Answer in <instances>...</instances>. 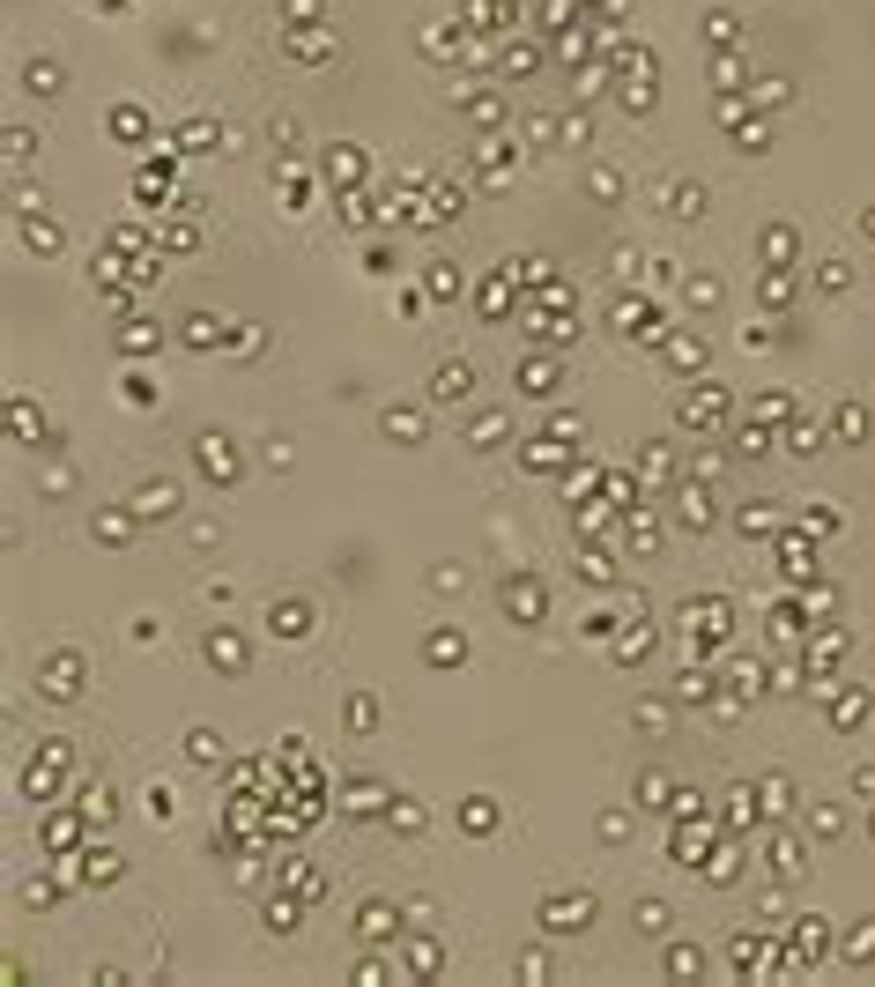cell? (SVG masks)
Segmentation results:
<instances>
[{"mask_svg":"<svg viewBox=\"0 0 875 987\" xmlns=\"http://www.w3.org/2000/svg\"><path fill=\"white\" fill-rule=\"evenodd\" d=\"M193 461H201L208 483H238V453H231L223 431H201V438H193Z\"/></svg>","mask_w":875,"mask_h":987,"instance_id":"cell-1","label":"cell"},{"mask_svg":"<svg viewBox=\"0 0 875 987\" xmlns=\"http://www.w3.org/2000/svg\"><path fill=\"white\" fill-rule=\"evenodd\" d=\"M593 920V891H550L541 899V928H586Z\"/></svg>","mask_w":875,"mask_h":987,"instance_id":"cell-2","label":"cell"},{"mask_svg":"<svg viewBox=\"0 0 875 987\" xmlns=\"http://www.w3.org/2000/svg\"><path fill=\"white\" fill-rule=\"evenodd\" d=\"M394 928H401V906H394V899H364V906H356V936H364V943H386Z\"/></svg>","mask_w":875,"mask_h":987,"instance_id":"cell-3","label":"cell"},{"mask_svg":"<svg viewBox=\"0 0 875 987\" xmlns=\"http://www.w3.org/2000/svg\"><path fill=\"white\" fill-rule=\"evenodd\" d=\"M75 809H82V825H112V816H119V795L112 787H104V780H82V795H75Z\"/></svg>","mask_w":875,"mask_h":987,"instance_id":"cell-4","label":"cell"},{"mask_svg":"<svg viewBox=\"0 0 875 987\" xmlns=\"http://www.w3.org/2000/svg\"><path fill=\"white\" fill-rule=\"evenodd\" d=\"M824 951H831V928L816 920V913H808V920H794V972H801V965H816Z\"/></svg>","mask_w":875,"mask_h":987,"instance_id":"cell-5","label":"cell"},{"mask_svg":"<svg viewBox=\"0 0 875 987\" xmlns=\"http://www.w3.org/2000/svg\"><path fill=\"white\" fill-rule=\"evenodd\" d=\"M764 951H772V943H764V936H749V928H742V936L727 943V965H735V972H779V965L764 958Z\"/></svg>","mask_w":875,"mask_h":987,"instance_id":"cell-6","label":"cell"},{"mask_svg":"<svg viewBox=\"0 0 875 987\" xmlns=\"http://www.w3.org/2000/svg\"><path fill=\"white\" fill-rule=\"evenodd\" d=\"M119 876H127V854L119 847H89L82 854V884H119Z\"/></svg>","mask_w":875,"mask_h":987,"instance_id":"cell-7","label":"cell"},{"mask_svg":"<svg viewBox=\"0 0 875 987\" xmlns=\"http://www.w3.org/2000/svg\"><path fill=\"white\" fill-rule=\"evenodd\" d=\"M134 513H141V520H171V513H179V490H171V483H141V490H134Z\"/></svg>","mask_w":875,"mask_h":987,"instance_id":"cell-8","label":"cell"},{"mask_svg":"<svg viewBox=\"0 0 875 987\" xmlns=\"http://www.w3.org/2000/svg\"><path fill=\"white\" fill-rule=\"evenodd\" d=\"M423 661H430V669H460V661H468V639H460V631H430V639H423Z\"/></svg>","mask_w":875,"mask_h":987,"instance_id":"cell-9","label":"cell"},{"mask_svg":"<svg viewBox=\"0 0 875 987\" xmlns=\"http://www.w3.org/2000/svg\"><path fill=\"white\" fill-rule=\"evenodd\" d=\"M201 653H208V669H223V676H238V669H245V639H231V631H208V646H201Z\"/></svg>","mask_w":875,"mask_h":987,"instance_id":"cell-10","label":"cell"},{"mask_svg":"<svg viewBox=\"0 0 875 987\" xmlns=\"http://www.w3.org/2000/svg\"><path fill=\"white\" fill-rule=\"evenodd\" d=\"M720 409H727V394H720V387H705L697 401H683V431H713V423H720Z\"/></svg>","mask_w":875,"mask_h":987,"instance_id":"cell-11","label":"cell"},{"mask_svg":"<svg viewBox=\"0 0 875 987\" xmlns=\"http://www.w3.org/2000/svg\"><path fill=\"white\" fill-rule=\"evenodd\" d=\"M505 617H520V624L541 617V587L534 579H505Z\"/></svg>","mask_w":875,"mask_h":987,"instance_id":"cell-12","label":"cell"},{"mask_svg":"<svg viewBox=\"0 0 875 987\" xmlns=\"http://www.w3.org/2000/svg\"><path fill=\"white\" fill-rule=\"evenodd\" d=\"M260 920L275 928V936H290V928L304 920V899H297V891H283V899H267V906H260Z\"/></svg>","mask_w":875,"mask_h":987,"instance_id":"cell-13","label":"cell"},{"mask_svg":"<svg viewBox=\"0 0 875 987\" xmlns=\"http://www.w3.org/2000/svg\"><path fill=\"white\" fill-rule=\"evenodd\" d=\"M468 387H475V371H468V364H438V371H430V394H438V401H460Z\"/></svg>","mask_w":875,"mask_h":987,"instance_id":"cell-14","label":"cell"},{"mask_svg":"<svg viewBox=\"0 0 875 987\" xmlns=\"http://www.w3.org/2000/svg\"><path fill=\"white\" fill-rule=\"evenodd\" d=\"M772 868L787 876V884H794V876L808 868V854H801V839H794V832H779V839H772Z\"/></svg>","mask_w":875,"mask_h":987,"instance_id":"cell-15","label":"cell"},{"mask_svg":"<svg viewBox=\"0 0 875 987\" xmlns=\"http://www.w3.org/2000/svg\"><path fill=\"white\" fill-rule=\"evenodd\" d=\"M586 193H593V201H623V171H616V163H593V171H586Z\"/></svg>","mask_w":875,"mask_h":987,"instance_id":"cell-16","label":"cell"},{"mask_svg":"<svg viewBox=\"0 0 875 987\" xmlns=\"http://www.w3.org/2000/svg\"><path fill=\"white\" fill-rule=\"evenodd\" d=\"M75 683H82V661H75V653H60V661L45 669V691H52V698H67Z\"/></svg>","mask_w":875,"mask_h":987,"instance_id":"cell-17","label":"cell"},{"mask_svg":"<svg viewBox=\"0 0 875 987\" xmlns=\"http://www.w3.org/2000/svg\"><path fill=\"white\" fill-rule=\"evenodd\" d=\"M283 891H297L304 906H319V899H326V876H319V868H290V876H283Z\"/></svg>","mask_w":875,"mask_h":987,"instance_id":"cell-18","label":"cell"},{"mask_svg":"<svg viewBox=\"0 0 875 987\" xmlns=\"http://www.w3.org/2000/svg\"><path fill=\"white\" fill-rule=\"evenodd\" d=\"M408 972L416 980H438V972H446V958H438V943L423 936V943H408Z\"/></svg>","mask_w":875,"mask_h":987,"instance_id":"cell-19","label":"cell"},{"mask_svg":"<svg viewBox=\"0 0 875 987\" xmlns=\"http://www.w3.org/2000/svg\"><path fill=\"white\" fill-rule=\"evenodd\" d=\"M45 847H52V854H75V847H82V825H75V816H52V825H45Z\"/></svg>","mask_w":875,"mask_h":987,"instance_id":"cell-20","label":"cell"},{"mask_svg":"<svg viewBox=\"0 0 875 987\" xmlns=\"http://www.w3.org/2000/svg\"><path fill=\"white\" fill-rule=\"evenodd\" d=\"M668 364H675V371H705V342H697V335H675V342H668Z\"/></svg>","mask_w":875,"mask_h":987,"instance_id":"cell-21","label":"cell"},{"mask_svg":"<svg viewBox=\"0 0 875 987\" xmlns=\"http://www.w3.org/2000/svg\"><path fill=\"white\" fill-rule=\"evenodd\" d=\"M697 972H705L697 943H668V980H697Z\"/></svg>","mask_w":875,"mask_h":987,"instance_id":"cell-22","label":"cell"},{"mask_svg":"<svg viewBox=\"0 0 875 987\" xmlns=\"http://www.w3.org/2000/svg\"><path fill=\"white\" fill-rule=\"evenodd\" d=\"M505 290H512L505 275H489V283H482V297H475V312H482V319H505V305H512Z\"/></svg>","mask_w":875,"mask_h":987,"instance_id":"cell-23","label":"cell"},{"mask_svg":"<svg viewBox=\"0 0 875 987\" xmlns=\"http://www.w3.org/2000/svg\"><path fill=\"white\" fill-rule=\"evenodd\" d=\"M156 342H163V327H156V319H134V327H119V349H134V357H141V349H156Z\"/></svg>","mask_w":875,"mask_h":987,"instance_id":"cell-24","label":"cell"},{"mask_svg":"<svg viewBox=\"0 0 875 987\" xmlns=\"http://www.w3.org/2000/svg\"><path fill=\"white\" fill-rule=\"evenodd\" d=\"M386 825H401V832L416 839V832H423V802H416V795H401V802H386Z\"/></svg>","mask_w":875,"mask_h":987,"instance_id":"cell-25","label":"cell"},{"mask_svg":"<svg viewBox=\"0 0 875 987\" xmlns=\"http://www.w3.org/2000/svg\"><path fill=\"white\" fill-rule=\"evenodd\" d=\"M764 260H772V267L794 260V223H772V231H764Z\"/></svg>","mask_w":875,"mask_h":987,"instance_id":"cell-26","label":"cell"},{"mask_svg":"<svg viewBox=\"0 0 875 987\" xmlns=\"http://www.w3.org/2000/svg\"><path fill=\"white\" fill-rule=\"evenodd\" d=\"M742 825H757V802H749V787H727V832L742 839Z\"/></svg>","mask_w":875,"mask_h":987,"instance_id":"cell-27","label":"cell"},{"mask_svg":"<svg viewBox=\"0 0 875 987\" xmlns=\"http://www.w3.org/2000/svg\"><path fill=\"white\" fill-rule=\"evenodd\" d=\"M186 757H193V764H215V757H223V735H215V728H193V735H186Z\"/></svg>","mask_w":875,"mask_h":987,"instance_id":"cell-28","label":"cell"},{"mask_svg":"<svg viewBox=\"0 0 875 987\" xmlns=\"http://www.w3.org/2000/svg\"><path fill=\"white\" fill-rule=\"evenodd\" d=\"M668 728H675V712H668L661 698H645V705H638V735H668Z\"/></svg>","mask_w":875,"mask_h":987,"instance_id":"cell-29","label":"cell"},{"mask_svg":"<svg viewBox=\"0 0 875 987\" xmlns=\"http://www.w3.org/2000/svg\"><path fill=\"white\" fill-rule=\"evenodd\" d=\"M112 134H119V141H149V112H134V104H119V112H112Z\"/></svg>","mask_w":875,"mask_h":987,"instance_id":"cell-30","label":"cell"},{"mask_svg":"<svg viewBox=\"0 0 875 987\" xmlns=\"http://www.w3.org/2000/svg\"><path fill=\"white\" fill-rule=\"evenodd\" d=\"M423 290H430L438 305H453V297H460V275H453V267H446V260H438V267H430V275H423Z\"/></svg>","mask_w":875,"mask_h":987,"instance_id":"cell-31","label":"cell"},{"mask_svg":"<svg viewBox=\"0 0 875 987\" xmlns=\"http://www.w3.org/2000/svg\"><path fill=\"white\" fill-rule=\"evenodd\" d=\"M141 201H163L171 193V163H141V186H134Z\"/></svg>","mask_w":875,"mask_h":987,"instance_id":"cell-32","label":"cell"},{"mask_svg":"<svg viewBox=\"0 0 875 987\" xmlns=\"http://www.w3.org/2000/svg\"><path fill=\"white\" fill-rule=\"evenodd\" d=\"M489 68H498V75H534V45H505V60H489Z\"/></svg>","mask_w":875,"mask_h":987,"instance_id":"cell-33","label":"cell"},{"mask_svg":"<svg viewBox=\"0 0 875 987\" xmlns=\"http://www.w3.org/2000/svg\"><path fill=\"white\" fill-rule=\"evenodd\" d=\"M349 728H356V735H371V728H378V698H371V691H356V698H349Z\"/></svg>","mask_w":875,"mask_h":987,"instance_id":"cell-34","label":"cell"},{"mask_svg":"<svg viewBox=\"0 0 875 987\" xmlns=\"http://www.w3.org/2000/svg\"><path fill=\"white\" fill-rule=\"evenodd\" d=\"M868 958H875V920H860L846 936V965H868Z\"/></svg>","mask_w":875,"mask_h":987,"instance_id":"cell-35","label":"cell"},{"mask_svg":"<svg viewBox=\"0 0 875 987\" xmlns=\"http://www.w3.org/2000/svg\"><path fill=\"white\" fill-rule=\"evenodd\" d=\"M705 839H713V832H690V825H683V832L668 839V854H675V861H705Z\"/></svg>","mask_w":875,"mask_h":987,"instance_id":"cell-36","label":"cell"},{"mask_svg":"<svg viewBox=\"0 0 875 987\" xmlns=\"http://www.w3.org/2000/svg\"><path fill=\"white\" fill-rule=\"evenodd\" d=\"M468 438H475V446H498V438H505V409H482V423H468Z\"/></svg>","mask_w":875,"mask_h":987,"instance_id":"cell-37","label":"cell"},{"mask_svg":"<svg viewBox=\"0 0 875 987\" xmlns=\"http://www.w3.org/2000/svg\"><path fill=\"white\" fill-rule=\"evenodd\" d=\"M186 342H193V349H215V342H223V327H215L208 312H193V319H186Z\"/></svg>","mask_w":875,"mask_h":987,"instance_id":"cell-38","label":"cell"},{"mask_svg":"<svg viewBox=\"0 0 875 987\" xmlns=\"http://www.w3.org/2000/svg\"><path fill=\"white\" fill-rule=\"evenodd\" d=\"M460 816H468V839H489V825H498V809H489L482 795H475V802H468Z\"/></svg>","mask_w":875,"mask_h":987,"instance_id":"cell-39","label":"cell"},{"mask_svg":"<svg viewBox=\"0 0 875 987\" xmlns=\"http://www.w3.org/2000/svg\"><path fill=\"white\" fill-rule=\"evenodd\" d=\"M749 416H757V423H794V401H787V394H764Z\"/></svg>","mask_w":875,"mask_h":987,"instance_id":"cell-40","label":"cell"},{"mask_svg":"<svg viewBox=\"0 0 875 987\" xmlns=\"http://www.w3.org/2000/svg\"><path fill=\"white\" fill-rule=\"evenodd\" d=\"M386 438H423V416L416 409H386Z\"/></svg>","mask_w":875,"mask_h":987,"instance_id":"cell-41","label":"cell"},{"mask_svg":"<svg viewBox=\"0 0 875 987\" xmlns=\"http://www.w3.org/2000/svg\"><path fill=\"white\" fill-rule=\"evenodd\" d=\"M97 542H112V550H119V542H134V535H127V513H97Z\"/></svg>","mask_w":875,"mask_h":987,"instance_id":"cell-42","label":"cell"},{"mask_svg":"<svg viewBox=\"0 0 875 987\" xmlns=\"http://www.w3.org/2000/svg\"><path fill=\"white\" fill-rule=\"evenodd\" d=\"M868 721V698L853 691V698H839V712H831V728H860Z\"/></svg>","mask_w":875,"mask_h":987,"instance_id":"cell-43","label":"cell"},{"mask_svg":"<svg viewBox=\"0 0 875 987\" xmlns=\"http://www.w3.org/2000/svg\"><path fill=\"white\" fill-rule=\"evenodd\" d=\"M52 899H60V884H52V876H30V884H23V906H37V913H45Z\"/></svg>","mask_w":875,"mask_h":987,"instance_id":"cell-44","label":"cell"},{"mask_svg":"<svg viewBox=\"0 0 875 987\" xmlns=\"http://www.w3.org/2000/svg\"><path fill=\"white\" fill-rule=\"evenodd\" d=\"M683 297L705 312V305H720V283H713V275H690V283H683Z\"/></svg>","mask_w":875,"mask_h":987,"instance_id":"cell-45","label":"cell"},{"mask_svg":"<svg viewBox=\"0 0 875 987\" xmlns=\"http://www.w3.org/2000/svg\"><path fill=\"white\" fill-rule=\"evenodd\" d=\"M460 587H468L460 565H430V594H460Z\"/></svg>","mask_w":875,"mask_h":987,"instance_id":"cell-46","label":"cell"},{"mask_svg":"<svg viewBox=\"0 0 875 987\" xmlns=\"http://www.w3.org/2000/svg\"><path fill=\"white\" fill-rule=\"evenodd\" d=\"M23 245L30 253H60V231H52V223H23Z\"/></svg>","mask_w":875,"mask_h":987,"instance_id":"cell-47","label":"cell"},{"mask_svg":"<svg viewBox=\"0 0 875 987\" xmlns=\"http://www.w3.org/2000/svg\"><path fill=\"white\" fill-rule=\"evenodd\" d=\"M764 527H779V505H742V535H764Z\"/></svg>","mask_w":875,"mask_h":987,"instance_id":"cell-48","label":"cell"},{"mask_svg":"<svg viewBox=\"0 0 875 987\" xmlns=\"http://www.w3.org/2000/svg\"><path fill=\"white\" fill-rule=\"evenodd\" d=\"M808 832H816V839H839V809L816 802V809H808Z\"/></svg>","mask_w":875,"mask_h":987,"instance_id":"cell-49","label":"cell"},{"mask_svg":"<svg viewBox=\"0 0 875 987\" xmlns=\"http://www.w3.org/2000/svg\"><path fill=\"white\" fill-rule=\"evenodd\" d=\"M735 446H742V453H764V446H772V423H742Z\"/></svg>","mask_w":875,"mask_h":987,"instance_id":"cell-50","label":"cell"},{"mask_svg":"<svg viewBox=\"0 0 875 987\" xmlns=\"http://www.w3.org/2000/svg\"><path fill=\"white\" fill-rule=\"evenodd\" d=\"M601 839L623 847V839H631V816H623V809H601Z\"/></svg>","mask_w":875,"mask_h":987,"instance_id":"cell-51","label":"cell"},{"mask_svg":"<svg viewBox=\"0 0 875 987\" xmlns=\"http://www.w3.org/2000/svg\"><path fill=\"white\" fill-rule=\"evenodd\" d=\"M668 208H675V215H705V186H675Z\"/></svg>","mask_w":875,"mask_h":987,"instance_id":"cell-52","label":"cell"},{"mask_svg":"<svg viewBox=\"0 0 875 987\" xmlns=\"http://www.w3.org/2000/svg\"><path fill=\"white\" fill-rule=\"evenodd\" d=\"M638 928H645V936H661V928H668V906H661V899H638Z\"/></svg>","mask_w":875,"mask_h":987,"instance_id":"cell-53","label":"cell"},{"mask_svg":"<svg viewBox=\"0 0 875 987\" xmlns=\"http://www.w3.org/2000/svg\"><path fill=\"white\" fill-rule=\"evenodd\" d=\"M645 639H653L645 624H638V631H623V639H616V661H645Z\"/></svg>","mask_w":875,"mask_h":987,"instance_id":"cell-54","label":"cell"},{"mask_svg":"<svg viewBox=\"0 0 875 987\" xmlns=\"http://www.w3.org/2000/svg\"><path fill=\"white\" fill-rule=\"evenodd\" d=\"M23 82H30V89H60V68H52V60H30Z\"/></svg>","mask_w":875,"mask_h":987,"instance_id":"cell-55","label":"cell"},{"mask_svg":"<svg viewBox=\"0 0 875 987\" xmlns=\"http://www.w3.org/2000/svg\"><path fill=\"white\" fill-rule=\"evenodd\" d=\"M638 319H645V305H638V297H623V305L609 312V327H616V335H631V327H638Z\"/></svg>","mask_w":875,"mask_h":987,"instance_id":"cell-56","label":"cell"},{"mask_svg":"<svg viewBox=\"0 0 875 987\" xmlns=\"http://www.w3.org/2000/svg\"><path fill=\"white\" fill-rule=\"evenodd\" d=\"M705 691H713V683H705V676L683 661V669H675V698H705Z\"/></svg>","mask_w":875,"mask_h":987,"instance_id":"cell-57","label":"cell"},{"mask_svg":"<svg viewBox=\"0 0 875 987\" xmlns=\"http://www.w3.org/2000/svg\"><path fill=\"white\" fill-rule=\"evenodd\" d=\"M356 980L378 987V980H394V965H386V958H356Z\"/></svg>","mask_w":875,"mask_h":987,"instance_id":"cell-58","label":"cell"},{"mask_svg":"<svg viewBox=\"0 0 875 987\" xmlns=\"http://www.w3.org/2000/svg\"><path fill=\"white\" fill-rule=\"evenodd\" d=\"M816 438H824V431H816V423H787V446H794V453H808V446H816Z\"/></svg>","mask_w":875,"mask_h":987,"instance_id":"cell-59","label":"cell"},{"mask_svg":"<svg viewBox=\"0 0 875 987\" xmlns=\"http://www.w3.org/2000/svg\"><path fill=\"white\" fill-rule=\"evenodd\" d=\"M520 980H550V958H541V943H534V951L520 958Z\"/></svg>","mask_w":875,"mask_h":987,"instance_id":"cell-60","label":"cell"},{"mask_svg":"<svg viewBox=\"0 0 875 987\" xmlns=\"http://www.w3.org/2000/svg\"><path fill=\"white\" fill-rule=\"evenodd\" d=\"M163 245H171V253H193L201 238H193V223H171V231H163Z\"/></svg>","mask_w":875,"mask_h":987,"instance_id":"cell-61","label":"cell"},{"mask_svg":"<svg viewBox=\"0 0 875 987\" xmlns=\"http://www.w3.org/2000/svg\"><path fill=\"white\" fill-rule=\"evenodd\" d=\"M853 795H875V764H853Z\"/></svg>","mask_w":875,"mask_h":987,"instance_id":"cell-62","label":"cell"},{"mask_svg":"<svg viewBox=\"0 0 875 987\" xmlns=\"http://www.w3.org/2000/svg\"><path fill=\"white\" fill-rule=\"evenodd\" d=\"M319 16V0H290V23H312Z\"/></svg>","mask_w":875,"mask_h":987,"instance_id":"cell-63","label":"cell"},{"mask_svg":"<svg viewBox=\"0 0 875 987\" xmlns=\"http://www.w3.org/2000/svg\"><path fill=\"white\" fill-rule=\"evenodd\" d=\"M593 8H601V16H623V0H593Z\"/></svg>","mask_w":875,"mask_h":987,"instance_id":"cell-64","label":"cell"}]
</instances>
